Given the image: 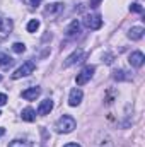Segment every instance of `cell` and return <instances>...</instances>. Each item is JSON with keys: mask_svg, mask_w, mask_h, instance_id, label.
Listing matches in <instances>:
<instances>
[{"mask_svg": "<svg viewBox=\"0 0 145 147\" xmlns=\"http://www.w3.org/2000/svg\"><path fill=\"white\" fill-rule=\"evenodd\" d=\"M75 127H77V121L73 120L70 115H63L56 121V125H55V128H56L58 134H70V132H73Z\"/></svg>", "mask_w": 145, "mask_h": 147, "instance_id": "cell-1", "label": "cell"}, {"mask_svg": "<svg viewBox=\"0 0 145 147\" xmlns=\"http://www.w3.org/2000/svg\"><path fill=\"white\" fill-rule=\"evenodd\" d=\"M34 69H36V63L34 62H31V60H28V62H24L15 72L12 74V79H21V77H28V75H31V74L34 72Z\"/></svg>", "mask_w": 145, "mask_h": 147, "instance_id": "cell-2", "label": "cell"}, {"mask_svg": "<svg viewBox=\"0 0 145 147\" xmlns=\"http://www.w3.org/2000/svg\"><path fill=\"white\" fill-rule=\"evenodd\" d=\"M96 72V67H92V65H87V67H84L80 74H77V77H75V82H77V86H84L85 82H89L91 79H92V75Z\"/></svg>", "mask_w": 145, "mask_h": 147, "instance_id": "cell-3", "label": "cell"}, {"mask_svg": "<svg viewBox=\"0 0 145 147\" xmlns=\"http://www.w3.org/2000/svg\"><path fill=\"white\" fill-rule=\"evenodd\" d=\"M84 24H85L87 29L96 31V29H99V28L103 26V19H101V16H97V14H94V16H85Z\"/></svg>", "mask_w": 145, "mask_h": 147, "instance_id": "cell-4", "label": "cell"}, {"mask_svg": "<svg viewBox=\"0 0 145 147\" xmlns=\"http://www.w3.org/2000/svg\"><path fill=\"white\" fill-rule=\"evenodd\" d=\"M12 28H14V24H12L10 19H7V17H0V41H3L5 38L10 34Z\"/></svg>", "mask_w": 145, "mask_h": 147, "instance_id": "cell-5", "label": "cell"}, {"mask_svg": "<svg viewBox=\"0 0 145 147\" xmlns=\"http://www.w3.org/2000/svg\"><path fill=\"white\" fill-rule=\"evenodd\" d=\"M62 10H63V3H50L46 9H44V16H48V17H56L58 14H62Z\"/></svg>", "mask_w": 145, "mask_h": 147, "instance_id": "cell-6", "label": "cell"}, {"mask_svg": "<svg viewBox=\"0 0 145 147\" xmlns=\"http://www.w3.org/2000/svg\"><path fill=\"white\" fill-rule=\"evenodd\" d=\"M84 57H85V53L82 51V50H75L72 55L65 60V63H63V67H70L73 63H77V62H82L84 60Z\"/></svg>", "mask_w": 145, "mask_h": 147, "instance_id": "cell-7", "label": "cell"}, {"mask_svg": "<svg viewBox=\"0 0 145 147\" xmlns=\"http://www.w3.org/2000/svg\"><path fill=\"white\" fill-rule=\"evenodd\" d=\"M82 98H84V92L80 91V89H72L70 91V96H68V105L70 106H77V105H80V101H82Z\"/></svg>", "mask_w": 145, "mask_h": 147, "instance_id": "cell-8", "label": "cell"}, {"mask_svg": "<svg viewBox=\"0 0 145 147\" xmlns=\"http://www.w3.org/2000/svg\"><path fill=\"white\" fill-rule=\"evenodd\" d=\"M144 62H145V57H144V53L142 51H133L132 55H130V65L132 67H142L144 65Z\"/></svg>", "mask_w": 145, "mask_h": 147, "instance_id": "cell-9", "label": "cell"}, {"mask_svg": "<svg viewBox=\"0 0 145 147\" xmlns=\"http://www.w3.org/2000/svg\"><path fill=\"white\" fill-rule=\"evenodd\" d=\"M39 94H41V89H39V87H29V89L22 91V98H24V99H28V101L36 99Z\"/></svg>", "mask_w": 145, "mask_h": 147, "instance_id": "cell-10", "label": "cell"}, {"mask_svg": "<svg viewBox=\"0 0 145 147\" xmlns=\"http://www.w3.org/2000/svg\"><path fill=\"white\" fill-rule=\"evenodd\" d=\"M51 110H53V101L51 99H44L38 106V115H48Z\"/></svg>", "mask_w": 145, "mask_h": 147, "instance_id": "cell-11", "label": "cell"}, {"mask_svg": "<svg viewBox=\"0 0 145 147\" xmlns=\"http://www.w3.org/2000/svg\"><path fill=\"white\" fill-rule=\"evenodd\" d=\"M144 28H140V26H135V28H132L130 31H128V38L130 39H133V41H138V39H142L144 36Z\"/></svg>", "mask_w": 145, "mask_h": 147, "instance_id": "cell-12", "label": "cell"}, {"mask_svg": "<svg viewBox=\"0 0 145 147\" xmlns=\"http://www.w3.org/2000/svg\"><path fill=\"white\" fill-rule=\"evenodd\" d=\"M79 31H80V24H79V21L75 19V21H72V22H70V26L67 28L65 34H67L68 38H73V36H77V34H79Z\"/></svg>", "mask_w": 145, "mask_h": 147, "instance_id": "cell-13", "label": "cell"}, {"mask_svg": "<svg viewBox=\"0 0 145 147\" xmlns=\"http://www.w3.org/2000/svg\"><path fill=\"white\" fill-rule=\"evenodd\" d=\"M21 118L24 121H34L36 120V111L33 110V108H24L22 113H21Z\"/></svg>", "mask_w": 145, "mask_h": 147, "instance_id": "cell-14", "label": "cell"}, {"mask_svg": "<svg viewBox=\"0 0 145 147\" xmlns=\"http://www.w3.org/2000/svg\"><path fill=\"white\" fill-rule=\"evenodd\" d=\"M12 63H14V60L7 53H0V67L2 69H9V67H12Z\"/></svg>", "mask_w": 145, "mask_h": 147, "instance_id": "cell-15", "label": "cell"}, {"mask_svg": "<svg viewBox=\"0 0 145 147\" xmlns=\"http://www.w3.org/2000/svg\"><path fill=\"white\" fill-rule=\"evenodd\" d=\"M9 147H33V144L29 142V140H12L10 144H9Z\"/></svg>", "mask_w": 145, "mask_h": 147, "instance_id": "cell-16", "label": "cell"}, {"mask_svg": "<svg viewBox=\"0 0 145 147\" xmlns=\"http://www.w3.org/2000/svg\"><path fill=\"white\" fill-rule=\"evenodd\" d=\"M38 28H39V21H38V19L29 21V24H28V31H29V33H34V31H38Z\"/></svg>", "mask_w": 145, "mask_h": 147, "instance_id": "cell-17", "label": "cell"}, {"mask_svg": "<svg viewBox=\"0 0 145 147\" xmlns=\"http://www.w3.org/2000/svg\"><path fill=\"white\" fill-rule=\"evenodd\" d=\"M12 50H14L15 53H24V51H26V45H24V43H14V45H12Z\"/></svg>", "mask_w": 145, "mask_h": 147, "instance_id": "cell-18", "label": "cell"}, {"mask_svg": "<svg viewBox=\"0 0 145 147\" xmlns=\"http://www.w3.org/2000/svg\"><path fill=\"white\" fill-rule=\"evenodd\" d=\"M130 10H132V12H137V14H142V12H144V7H142L140 3H132V5H130Z\"/></svg>", "mask_w": 145, "mask_h": 147, "instance_id": "cell-19", "label": "cell"}, {"mask_svg": "<svg viewBox=\"0 0 145 147\" xmlns=\"http://www.w3.org/2000/svg\"><path fill=\"white\" fill-rule=\"evenodd\" d=\"M99 147H114V146H113L111 139H109V137H106V139H104V140L101 142V146H99Z\"/></svg>", "mask_w": 145, "mask_h": 147, "instance_id": "cell-20", "label": "cell"}, {"mask_svg": "<svg viewBox=\"0 0 145 147\" xmlns=\"http://www.w3.org/2000/svg\"><path fill=\"white\" fill-rule=\"evenodd\" d=\"M7 103V96L5 94H0V106H3Z\"/></svg>", "mask_w": 145, "mask_h": 147, "instance_id": "cell-21", "label": "cell"}, {"mask_svg": "<svg viewBox=\"0 0 145 147\" xmlns=\"http://www.w3.org/2000/svg\"><path fill=\"white\" fill-rule=\"evenodd\" d=\"M101 3V0H91V7H97Z\"/></svg>", "mask_w": 145, "mask_h": 147, "instance_id": "cell-22", "label": "cell"}, {"mask_svg": "<svg viewBox=\"0 0 145 147\" xmlns=\"http://www.w3.org/2000/svg\"><path fill=\"white\" fill-rule=\"evenodd\" d=\"M63 147H80V146H79L77 142H68V144H65Z\"/></svg>", "mask_w": 145, "mask_h": 147, "instance_id": "cell-23", "label": "cell"}, {"mask_svg": "<svg viewBox=\"0 0 145 147\" xmlns=\"http://www.w3.org/2000/svg\"><path fill=\"white\" fill-rule=\"evenodd\" d=\"M29 2H31V3H33V5H39V3H41V2H43V0H29Z\"/></svg>", "mask_w": 145, "mask_h": 147, "instance_id": "cell-24", "label": "cell"}, {"mask_svg": "<svg viewBox=\"0 0 145 147\" xmlns=\"http://www.w3.org/2000/svg\"><path fill=\"white\" fill-rule=\"evenodd\" d=\"M3 134H5V130H3V128H0V137H2Z\"/></svg>", "mask_w": 145, "mask_h": 147, "instance_id": "cell-25", "label": "cell"}, {"mask_svg": "<svg viewBox=\"0 0 145 147\" xmlns=\"http://www.w3.org/2000/svg\"><path fill=\"white\" fill-rule=\"evenodd\" d=\"M0 80H2V75H0Z\"/></svg>", "mask_w": 145, "mask_h": 147, "instance_id": "cell-26", "label": "cell"}, {"mask_svg": "<svg viewBox=\"0 0 145 147\" xmlns=\"http://www.w3.org/2000/svg\"><path fill=\"white\" fill-rule=\"evenodd\" d=\"M0 115H2V113H0Z\"/></svg>", "mask_w": 145, "mask_h": 147, "instance_id": "cell-27", "label": "cell"}]
</instances>
